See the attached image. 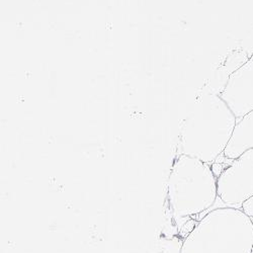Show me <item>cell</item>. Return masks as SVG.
I'll return each mask as SVG.
<instances>
[{"label":"cell","mask_w":253,"mask_h":253,"mask_svg":"<svg viewBox=\"0 0 253 253\" xmlns=\"http://www.w3.org/2000/svg\"><path fill=\"white\" fill-rule=\"evenodd\" d=\"M218 199L225 207L242 209L253 197V149L232 160L217 177Z\"/></svg>","instance_id":"obj_4"},{"label":"cell","mask_w":253,"mask_h":253,"mask_svg":"<svg viewBox=\"0 0 253 253\" xmlns=\"http://www.w3.org/2000/svg\"><path fill=\"white\" fill-rule=\"evenodd\" d=\"M167 197L177 219L206 212L218 199L217 177L212 166L195 157L180 154L168 177Z\"/></svg>","instance_id":"obj_3"},{"label":"cell","mask_w":253,"mask_h":253,"mask_svg":"<svg viewBox=\"0 0 253 253\" xmlns=\"http://www.w3.org/2000/svg\"><path fill=\"white\" fill-rule=\"evenodd\" d=\"M251 253H253V246H252V251H251Z\"/></svg>","instance_id":"obj_9"},{"label":"cell","mask_w":253,"mask_h":253,"mask_svg":"<svg viewBox=\"0 0 253 253\" xmlns=\"http://www.w3.org/2000/svg\"><path fill=\"white\" fill-rule=\"evenodd\" d=\"M250 149H253V111L237 120L223 156L232 161Z\"/></svg>","instance_id":"obj_6"},{"label":"cell","mask_w":253,"mask_h":253,"mask_svg":"<svg viewBox=\"0 0 253 253\" xmlns=\"http://www.w3.org/2000/svg\"><path fill=\"white\" fill-rule=\"evenodd\" d=\"M248 59L249 57L243 51H234L231 53L224 64L215 71L209 83V89L205 92L220 95L224 90L231 74L239 69Z\"/></svg>","instance_id":"obj_7"},{"label":"cell","mask_w":253,"mask_h":253,"mask_svg":"<svg viewBox=\"0 0 253 253\" xmlns=\"http://www.w3.org/2000/svg\"><path fill=\"white\" fill-rule=\"evenodd\" d=\"M236 122V117L219 95L204 92L181 125L180 154L214 164L223 155Z\"/></svg>","instance_id":"obj_1"},{"label":"cell","mask_w":253,"mask_h":253,"mask_svg":"<svg viewBox=\"0 0 253 253\" xmlns=\"http://www.w3.org/2000/svg\"><path fill=\"white\" fill-rule=\"evenodd\" d=\"M252 246V219L241 209L219 207L185 236L180 253H251Z\"/></svg>","instance_id":"obj_2"},{"label":"cell","mask_w":253,"mask_h":253,"mask_svg":"<svg viewBox=\"0 0 253 253\" xmlns=\"http://www.w3.org/2000/svg\"><path fill=\"white\" fill-rule=\"evenodd\" d=\"M243 212L253 220V197L246 201L241 209Z\"/></svg>","instance_id":"obj_8"},{"label":"cell","mask_w":253,"mask_h":253,"mask_svg":"<svg viewBox=\"0 0 253 253\" xmlns=\"http://www.w3.org/2000/svg\"><path fill=\"white\" fill-rule=\"evenodd\" d=\"M237 120L253 111V54L231 74L219 95Z\"/></svg>","instance_id":"obj_5"}]
</instances>
